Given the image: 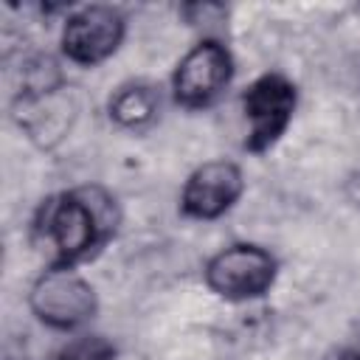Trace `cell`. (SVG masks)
Masks as SVG:
<instances>
[{"instance_id": "obj_1", "label": "cell", "mask_w": 360, "mask_h": 360, "mask_svg": "<svg viewBox=\"0 0 360 360\" xmlns=\"http://www.w3.org/2000/svg\"><path fill=\"white\" fill-rule=\"evenodd\" d=\"M118 222V202L107 188L76 186L42 200L37 233L53 248L51 264L76 267L112 239Z\"/></svg>"}, {"instance_id": "obj_2", "label": "cell", "mask_w": 360, "mask_h": 360, "mask_svg": "<svg viewBox=\"0 0 360 360\" xmlns=\"http://www.w3.org/2000/svg\"><path fill=\"white\" fill-rule=\"evenodd\" d=\"M28 309L48 329L73 332L96 318L98 295L76 267L48 264L28 290Z\"/></svg>"}, {"instance_id": "obj_3", "label": "cell", "mask_w": 360, "mask_h": 360, "mask_svg": "<svg viewBox=\"0 0 360 360\" xmlns=\"http://www.w3.org/2000/svg\"><path fill=\"white\" fill-rule=\"evenodd\" d=\"M278 276L276 256L253 242H236L217 250L205 267L202 278L211 292L225 301H253L270 292Z\"/></svg>"}, {"instance_id": "obj_4", "label": "cell", "mask_w": 360, "mask_h": 360, "mask_svg": "<svg viewBox=\"0 0 360 360\" xmlns=\"http://www.w3.org/2000/svg\"><path fill=\"white\" fill-rule=\"evenodd\" d=\"M298 107V87L281 73H264L253 79L242 93V112L248 121L245 149L264 155L287 132Z\"/></svg>"}, {"instance_id": "obj_5", "label": "cell", "mask_w": 360, "mask_h": 360, "mask_svg": "<svg viewBox=\"0 0 360 360\" xmlns=\"http://www.w3.org/2000/svg\"><path fill=\"white\" fill-rule=\"evenodd\" d=\"M233 79V56L217 37L200 39L183 53L172 73V96L186 110H202L214 104Z\"/></svg>"}, {"instance_id": "obj_6", "label": "cell", "mask_w": 360, "mask_h": 360, "mask_svg": "<svg viewBox=\"0 0 360 360\" xmlns=\"http://www.w3.org/2000/svg\"><path fill=\"white\" fill-rule=\"evenodd\" d=\"M127 20L112 6H82L73 14H68L62 25V53L68 62L82 68H96L107 62L124 42Z\"/></svg>"}, {"instance_id": "obj_7", "label": "cell", "mask_w": 360, "mask_h": 360, "mask_svg": "<svg viewBox=\"0 0 360 360\" xmlns=\"http://www.w3.org/2000/svg\"><path fill=\"white\" fill-rule=\"evenodd\" d=\"M245 191V174L233 160L217 158L200 163L183 183L180 211L188 219L211 222L225 217Z\"/></svg>"}, {"instance_id": "obj_8", "label": "cell", "mask_w": 360, "mask_h": 360, "mask_svg": "<svg viewBox=\"0 0 360 360\" xmlns=\"http://www.w3.org/2000/svg\"><path fill=\"white\" fill-rule=\"evenodd\" d=\"M110 118L124 129H143L149 127L160 112V93L146 82H129L121 84L107 104Z\"/></svg>"}, {"instance_id": "obj_9", "label": "cell", "mask_w": 360, "mask_h": 360, "mask_svg": "<svg viewBox=\"0 0 360 360\" xmlns=\"http://www.w3.org/2000/svg\"><path fill=\"white\" fill-rule=\"evenodd\" d=\"M118 349L112 346V340H107L104 335H79L73 340H68L53 360H115Z\"/></svg>"}, {"instance_id": "obj_10", "label": "cell", "mask_w": 360, "mask_h": 360, "mask_svg": "<svg viewBox=\"0 0 360 360\" xmlns=\"http://www.w3.org/2000/svg\"><path fill=\"white\" fill-rule=\"evenodd\" d=\"M338 360H360V357H357V354H352V352H340V354H338Z\"/></svg>"}]
</instances>
